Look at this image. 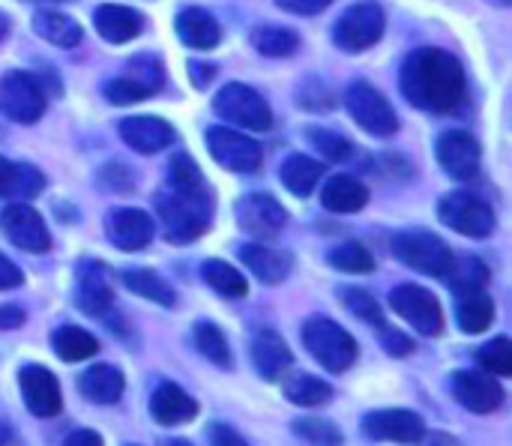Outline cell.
Wrapping results in <instances>:
<instances>
[{
  "mask_svg": "<svg viewBox=\"0 0 512 446\" xmlns=\"http://www.w3.org/2000/svg\"><path fill=\"white\" fill-rule=\"evenodd\" d=\"M189 78L198 90L210 87L213 78H216V66L213 63H201V60H189Z\"/></svg>",
  "mask_w": 512,
  "mask_h": 446,
  "instance_id": "obj_49",
  "label": "cell"
},
{
  "mask_svg": "<svg viewBox=\"0 0 512 446\" xmlns=\"http://www.w3.org/2000/svg\"><path fill=\"white\" fill-rule=\"evenodd\" d=\"M477 363L489 372V375H495V378H510L512 375V345L507 336H498V339H492L489 345H483L480 351H477Z\"/></svg>",
  "mask_w": 512,
  "mask_h": 446,
  "instance_id": "obj_41",
  "label": "cell"
},
{
  "mask_svg": "<svg viewBox=\"0 0 512 446\" xmlns=\"http://www.w3.org/2000/svg\"><path fill=\"white\" fill-rule=\"evenodd\" d=\"M66 444L69 446H99L102 444V438L96 435V432H90V429H84V432H75V435H69L66 438Z\"/></svg>",
  "mask_w": 512,
  "mask_h": 446,
  "instance_id": "obj_53",
  "label": "cell"
},
{
  "mask_svg": "<svg viewBox=\"0 0 512 446\" xmlns=\"http://www.w3.org/2000/svg\"><path fill=\"white\" fill-rule=\"evenodd\" d=\"M294 435L306 444H342V432L330 423V420H321V417H300L294 420Z\"/></svg>",
  "mask_w": 512,
  "mask_h": 446,
  "instance_id": "obj_44",
  "label": "cell"
},
{
  "mask_svg": "<svg viewBox=\"0 0 512 446\" xmlns=\"http://www.w3.org/2000/svg\"><path fill=\"white\" fill-rule=\"evenodd\" d=\"M123 75H129L135 84H141L150 96H153V93H159V90L165 87V66H162L156 57H150V54L135 57V60L126 66V72H123Z\"/></svg>",
  "mask_w": 512,
  "mask_h": 446,
  "instance_id": "obj_43",
  "label": "cell"
},
{
  "mask_svg": "<svg viewBox=\"0 0 512 446\" xmlns=\"http://www.w3.org/2000/svg\"><path fill=\"white\" fill-rule=\"evenodd\" d=\"M390 306L420 336H441L444 333V309L432 291H426L420 285H396L390 291Z\"/></svg>",
  "mask_w": 512,
  "mask_h": 446,
  "instance_id": "obj_10",
  "label": "cell"
},
{
  "mask_svg": "<svg viewBox=\"0 0 512 446\" xmlns=\"http://www.w3.org/2000/svg\"><path fill=\"white\" fill-rule=\"evenodd\" d=\"M393 255L405 267H411L423 276H432V279H444L453 264V249L438 234L423 231V228L399 231L393 237Z\"/></svg>",
  "mask_w": 512,
  "mask_h": 446,
  "instance_id": "obj_4",
  "label": "cell"
},
{
  "mask_svg": "<svg viewBox=\"0 0 512 446\" xmlns=\"http://www.w3.org/2000/svg\"><path fill=\"white\" fill-rule=\"evenodd\" d=\"M120 279H123V285H126L132 294H138V297H144V300H150V303H156V306L171 309V306L177 303L174 288H171L159 273H153V270H123Z\"/></svg>",
  "mask_w": 512,
  "mask_h": 446,
  "instance_id": "obj_34",
  "label": "cell"
},
{
  "mask_svg": "<svg viewBox=\"0 0 512 446\" xmlns=\"http://www.w3.org/2000/svg\"><path fill=\"white\" fill-rule=\"evenodd\" d=\"M0 231L3 237L21 249V252H30V255H42L51 249V234H48V225L42 222V216L27 207V204H9L0 216Z\"/></svg>",
  "mask_w": 512,
  "mask_h": 446,
  "instance_id": "obj_14",
  "label": "cell"
},
{
  "mask_svg": "<svg viewBox=\"0 0 512 446\" xmlns=\"http://www.w3.org/2000/svg\"><path fill=\"white\" fill-rule=\"evenodd\" d=\"M252 366L258 369V375L270 384L282 381L285 372L294 366V354L288 348V342L276 333V330H261L255 339H252Z\"/></svg>",
  "mask_w": 512,
  "mask_h": 446,
  "instance_id": "obj_21",
  "label": "cell"
},
{
  "mask_svg": "<svg viewBox=\"0 0 512 446\" xmlns=\"http://www.w3.org/2000/svg\"><path fill=\"white\" fill-rule=\"evenodd\" d=\"M201 276L204 282L219 294V297H228V300H240L249 294V282L240 270H234L228 261H219V258H210L201 264Z\"/></svg>",
  "mask_w": 512,
  "mask_h": 446,
  "instance_id": "obj_35",
  "label": "cell"
},
{
  "mask_svg": "<svg viewBox=\"0 0 512 446\" xmlns=\"http://www.w3.org/2000/svg\"><path fill=\"white\" fill-rule=\"evenodd\" d=\"M459 303H456V321H459V330L462 333H471V336H480L486 333L492 324H495V300L486 294V291H471V294H456Z\"/></svg>",
  "mask_w": 512,
  "mask_h": 446,
  "instance_id": "obj_29",
  "label": "cell"
},
{
  "mask_svg": "<svg viewBox=\"0 0 512 446\" xmlns=\"http://www.w3.org/2000/svg\"><path fill=\"white\" fill-rule=\"evenodd\" d=\"M153 204H156L159 231L174 246L195 243L198 237H204L210 231L216 204H213L207 180L189 183V186L165 183V189L159 195H153Z\"/></svg>",
  "mask_w": 512,
  "mask_h": 446,
  "instance_id": "obj_2",
  "label": "cell"
},
{
  "mask_svg": "<svg viewBox=\"0 0 512 446\" xmlns=\"http://www.w3.org/2000/svg\"><path fill=\"white\" fill-rule=\"evenodd\" d=\"M51 348L60 360L66 363H81V360H90L96 351H99V342L93 333H87L84 327H75V324H66L60 327L54 336H51Z\"/></svg>",
  "mask_w": 512,
  "mask_h": 446,
  "instance_id": "obj_33",
  "label": "cell"
},
{
  "mask_svg": "<svg viewBox=\"0 0 512 446\" xmlns=\"http://www.w3.org/2000/svg\"><path fill=\"white\" fill-rule=\"evenodd\" d=\"M207 435H210V441L213 444H231V446H246V438H240L231 426H225V423H213L210 429H207Z\"/></svg>",
  "mask_w": 512,
  "mask_h": 446,
  "instance_id": "obj_50",
  "label": "cell"
},
{
  "mask_svg": "<svg viewBox=\"0 0 512 446\" xmlns=\"http://www.w3.org/2000/svg\"><path fill=\"white\" fill-rule=\"evenodd\" d=\"M381 330V348L390 354V357H411L414 354V339H408L402 330H393V327H378Z\"/></svg>",
  "mask_w": 512,
  "mask_h": 446,
  "instance_id": "obj_46",
  "label": "cell"
},
{
  "mask_svg": "<svg viewBox=\"0 0 512 446\" xmlns=\"http://www.w3.org/2000/svg\"><path fill=\"white\" fill-rule=\"evenodd\" d=\"M213 111L225 123H234L240 129L267 132L273 126V111H270L267 99L258 90H252L249 84H225L213 99Z\"/></svg>",
  "mask_w": 512,
  "mask_h": 446,
  "instance_id": "obj_7",
  "label": "cell"
},
{
  "mask_svg": "<svg viewBox=\"0 0 512 446\" xmlns=\"http://www.w3.org/2000/svg\"><path fill=\"white\" fill-rule=\"evenodd\" d=\"M240 261L243 267H249V273L264 282V285H279L288 279L291 267H294V258L279 249V246H264V243H246L240 252Z\"/></svg>",
  "mask_w": 512,
  "mask_h": 446,
  "instance_id": "obj_22",
  "label": "cell"
},
{
  "mask_svg": "<svg viewBox=\"0 0 512 446\" xmlns=\"http://www.w3.org/2000/svg\"><path fill=\"white\" fill-rule=\"evenodd\" d=\"M303 345L333 375H345L360 357L354 336L330 318H309L303 324Z\"/></svg>",
  "mask_w": 512,
  "mask_h": 446,
  "instance_id": "obj_3",
  "label": "cell"
},
{
  "mask_svg": "<svg viewBox=\"0 0 512 446\" xmlns=\"http://www.w3.org/2000/svg\"><path fill=\"white\" fill-rule=\"evenodd\" d=\"M105 234L114 249L141 252L156 234V219H150V213L138 207H117L105 216Z\"/></svg>",
  "mask_w": 512,
  "mask_h": 446,
  "instance_id": "obj_16",
  "label": "cell"
},
{
  "mask_svg": "<svg viewBox=\"0 0 512 446\" xmlns=\"http://www.w3.org/2000/svg\"><path fill=\"white\" fill-rule=\"evenodd\" d=\"M321 204L330 213H357L369 204V189L351 174H333L321 186Z\"/></svg>",
  "mask_w": 512,
  "mask_h": 446,
  "instance_id": "obj_27",
  "label": "cell"
},
{
  "mask_svg": "<svg viewBox=\"0 0 512 446\" xmlns=\"http://www.w3.org/2000/svg\"><path fill=\"white\" fill-rule=\"evenodd\" d=\"M315 99H318V102H315V111H330V108H333V96H330V90H327V87H321V84H318ZM297 102H300L303 108H312L309 90H300V99H297Z\"/></svg>",
  "mask_w": 512,
  "mask_h": 446,
  "instance_id": "obj_51",
  "label": "cell"
},
{
  "mask_svg": "<svg viewBox=\"0 0 512 446\" xmlns=\"http://www.w3.org/2000/svg\"><path fill=\"white\" fill-rule=\"evenodd\" d=\"M438 216L447 228H453L462 237H474V240L489 237L498 225L495 210L471 192H447L438 201Z\"/></svg>",
  "mask_w": 512,
  "mask_h": 446,
  "instance_id": "obj_9",
  "label": "cell"
},
{
  "mask_svg": "<svg viewBox=\"0 0 512 446\" xmlns=\"http://www.w3.org/2000/svg\"><path fill=\"white\" fill-rule=\"evenodd\" d=\"M306 138L312 141V147H315L327 162H348L351 153H354L351 138H345V135H339V132H330V129H309Z\"/></svg>",
  "mask_w": 512,
  "mask_h": 446,
  "instance_id": "obj_42",
  "label": "cell"
},
{
  "mask_svg": "<svg viewBox=\"0 0 512 446\" xmlns=\"http://www.w3.org/2000/svg\"><path fill=\"white\" fill-rule=\"evenodd\" d=\"M279 9L291 12V15H318L324 12L333 0H276Z\"/></svg>",
  "mask_w": 512,
  "mask_h": 446,
  "instance_id": "obj_47",
  "label": "cell"
},
{
  "mask_svg": "<svg viewBox=\"0 0 512 446\" xmlns=\"http://www.w3.org/2000/svg\"><path fill=\"white\" fill-rule=\"evenodd\" d=\"M345 105H348V114L354 117V123L360 129H366L369 135L375 138H390L399 132V114L396 108L390 105V99L372 87L369 81H357L348 87L345 93Z\"/></svg>",
  "mask_w": 512,
  "mask_h": 446,
  "instance_id": "obj_8",
  "label": "cell"
},
{
  "mask_svg": "<svg viewBox=\"0 0 512 446\" xmlns=\"http://www.w3.org/2000/svg\"><path fill=\"white\" fill-rule=\"evenodd\" d=\"M33 33L42 36L45 42L57 45V48H75L81 42V36H84V27L72 15L48 9V12L33 15Z\"/></svg>",
  "mask_w": 512,
  "mask_h": 446,
  "instance_id": "obj_30",
  "label": "cell"
},
{
  "mask_svg": "<svg viewBox=\"0 0 512 446\" xmlns=\"http://www.w3.org/2000/svg\"><path fill=\"white\" fill-rule=\"evenodd\" d=\"M24 285V273L18 270V264H12L3 252H0V291H12Z\"/></svg>",
  "mask_w": 512,
  "mask_h": 446,
  "instance_id": "obj_48",
  "label": "cell"
},
{
  "mask_svg": "<svg viewBox=\"0 0 512 446\" xmlns=\"http://www.w3.org/2000/svg\"><path fill=\"white\" fill-rule=\"evenodd\" d=\"M150 417L159 426H186L198 417V402L177 384L165 381L150 396Z\"/></svg>",
  "mask_w": 512,
  "mask_h": 446,
  "instance_id": "obj_23",
  "label": "cell"
},
{
  "mask_svg": "<svg viewBox=\"0 0 512 446\" xmlns=\"http://www.w3.org/2000/svg\"><path fill=\"white\" fill-rule=\"evenodd\" d=\"M120 138H123V144L132 147L135 153L150 156V153H159V150L171 147L174 138H177V132H174V126H171L168 120L141 114V117H126V120H120Z\"/></svg>",
  "mask_w": 512,
  "mask_h": 446,
  "instance_id": "obj_20",
  "label": "cell"
},
{
  "mask_svg": "<svg viewBox=\"0 0 512 446\" xmlns=\"http://www.w3.org/2000/svg\"><path fill=\"white\" fill-rule=\"evenodd\" d=\"M75 306L93 318L108 315L114 306V291L108 279V267L102 261H81L75 273Z\"/></svg>",
  "mask_w": 512,
  "mask_h": 446,
  "instance_id": "obj_19",
  "label": "cell"
},
{
  "mask_svg": "<svg viewBox=\"0 0 512 446\" xmlns=\"http://www.w3.org/2000/svg\"><path fill=\"white\" fill-rule=\"evenodd\" d=\"M360 429L369 441H384V444H420V441H426L423 417L414 411H405V408L372 411L363 417Z\"/></svg>",
  "mask_w": 512,
  "mask_h": 446,
  "instance_id": "obj_13",
  "label": "cell"
},
{
  "mask_svg": "<svg viewBox=\"0 0 512 446\" xmlns=\"http://www.w3.org/2000/svg\"><path fill=\"white\" fill-rule=\"evenodd\" d=\"M234 216L240 231L255 240H273L288 225V210L267 192L243 195L234 207Z\"/></svg>",
  "mask_w": 512,
  "mask_h": 446,
  "instance_id": "obj_12",
  "label": "cell"
},
{
  "mask_svg": "<svg viewBox=\"0 0 512 446\" xmlns=\"http://www.w3.org/2000/svg\"><path fill=\"white\" fill-rule=\"evenodd\" d=\"M192 342H195L198 354H201V357H207L213 366H219V369H231L234 354H231V345H228L225 333H222L216 324H210V321H198V324L192 327Z\"/></svg>",
  "mask_w": 512,
  "mask_h": 446,
  "instance_id": "obj_36",
  "label": "cell"
},
{
  "mask_svg": "<svg viewBox=\"0 0 512 446\" xmlns=\"http://www.w3.org/2000/svg\"><path fill=\"white\" fill-rule=\"evenodd\" d=\"M453 399L468 408L471 414H495L504 405V387L495 381V375L483 372H456L453 375Z\"/></svg>",
  "mask_w": 512,
  "mask_h": 446,
  "instance_id": "obj_18",
  "label": "cell"
},
{
  "mask_svg": "<svg viewBox=\"0 0 512 446\" xmlns=\"http://www.w3.org/2000/svg\"><path fill=\"white\" fill-rule=\"evenodd\" d=\"M456 294H471V291H486L489 288V267L477 255H453L450 273L444 276Z\"/></svg>",
  "mask_w": 512,
  "mask_h": 446,
  "instance_id": "obj_31",
  "label": "cell"
},
{
  "mask_svg": "<svg viewBox=\"0 0 512 446\" xmlns=\"http://www.w3.org/2000/svg\"><path fill=\"white\" fill-rule=\"evenodd\" d=\"M285 399L297 408H321L333 399V390L315 375H297L285 384Z\"/></svg>",
  "mask_w": 512,
  "mask_h": 446,
  "instance_id": "obj_38",
  "label": "cell"
},
{
  "mask_svg": "<svg viewBox=\"0 0 512 446\" xmlns=\"http://www.w3.org/2000/svg\"><path fill=\"white\" fill-rule=\"evenodd\" d=\"M174 30L180 36V42L189 45V48H195V51H210V48H216L222 42L219 21L207 9H201V6H186L177 15Z\"/></svg>",
  "mask_w": 512,
  "mask_h": 446,
  "instance_id": "obj_25",
  "label": "cell"
},
{
  "mask_svg": "<svg viewBox=\"0 0 512 446\" xmlns=\"http://www.w3.org/2000/svg\"><path fill=\"white\" fill-rule=\"evenodd\" d=\"M45 189V177L30 168V165H18L0 156V198L9 195H21V198H33Z\"/></svg>",
  "mask_w": 512,
  "mask_h": 446,
  "instance_id": "obj_32",
  "label": "cell"
},
{
  "mask_svg": "<svg viewBox=\"0 0 512 446\" xmlns=\"http://www.w3.org/2000/svg\"><path fill=\"white\" fill-rule=\"evenodd\" d=\"M207 150L222 168H228L234 174H255L264 162L261 144L237 129H228V126L207 129Z\"/></svg>",
  "mask_w": 512,
  "mask_h": 446,
  "instance_id": "obj_11",
  "label": "cell"
},
{
  "mask_svg": "<svg viewBox=\"0 0 512 446\" xmlns=\"http://www.w3.org/2000/svg\"><path fill=\"white\" fill-rule=\"evenodd\" d=\"M24 324L21 306H0V330H18Z\"/></svg>",
  "mask_w": 512,
  "mask_h": 446,
  "instance_id": "obj_52",
  "label": "cell"
},
{
  "mask_svg": "<svg viewBox=\"0 0 512 446\" xmlns=\"http://www.w3.org/2000/svg\"><path fill=\"white\" fill-rule=\"evenodd\" d=\"M123 390H126L123 372L108 363H96V366L84 369V375L78 378V393L93 405H114V402H120Z\"/></svg>",
  "mask_w": 512,
  "mask_h": 446,
  "instance_id": "obj_26",
  "label": "cell"
},
{
  "mask_svg": "<svg viewBox=\"0 0 512 446\" xmlns=\"http://www.w3.org/2000/svg\"><path fill=\"white\" fill-rule=\"evenodd\" d=\"M384 27H387V18H384L381 3L360 0L339 15L333 27V42L348 54H360L384 36Z\"/></svg>",
  "mask_w": 512,
  "mask_h": 446,
  "instance_id": "obj_6",
  "label": "cell"
},
{
  "mask_svg": "<svg viewBox=\"0 0 512 446\" xmlns=\"http://www.w3.org/2000/svg\"><path fill=\"white\" fill-rule=\"evenodd\" d=\"M9 27H12V21H9V15H3V12H0V39H6V33H9Z\"/></svg>",
  "mask_w": 512,
  "mask_h": 446,
  "instance_id": "obj_54",
  "label": "cell"
},
{
  "mask_svg": "<svg viewBox=\"0 0 512 446\" xmlns=\"http://www.w3.org/2000/svg\"><path fill=\"white\" fill-rule=\"evenodd\" d=\"M102 93H105V99L111 102V105H135V102H144L150 93L141 87V84H135L129 75H117V78H111L105 87H102Z\"/></svg>",
  "mask_w": 512,
  "mask_h": 446,
  "instance_id": "obj_45",
  "label": "cell"
},
{
  "mask_svg": "<svg viewBox=\"0 0 512 446\" xmlns=\"http://www.w3.org/2000/svg\"><path fill=\"white\" fill-rule=\"evenodd\" d=\"M252 45L255 51H261L264 57H291L300 48V36L291 27H279V24H258L252 30Z\"/></svg>",
  "mask_w": 512,
  "mask_h": 446,
  "instance_id": "obj_37",
  "label": "cell"
},
{
  "mask_svg": "<svg viewBox=\"0 0 512 446\" xmlns=\"http://www.w3.org/2000/svg\"><path fill=\"white\" fill-rule=\"evenodd\" d=\"M18 387L27 411L39 420H51L63 411V393L57 378L45 366H24L18 372Z\"/></svg>",
  "mask_w": 512,
  "mask_h": 446,
  "instance_id": "obj_17",
  "label": "cell"
},
{
  "mask_svg": "<svg viewBox=\"0 0 512 446\" xmlns=\"http://www.w3.org/2000/svg\"><path fill=\"white\" fill-rule=\"evenodd\" d=\"M438 162L453 180H474L483 165L480 141L465 129H450L438 138Z\"/></svg>",
  "mask_w": 512,
  "mask_h": 446,
  "instance_id": "obj_15",
  "label": "cell"
},
{
  "mask_svg": "<svg viewBox=\"0 0 512 446\" xmlns=\"http://www.w3.org/2000/svg\"><path fill=\"white\" fill-rule=\"evenodd\" d=\"M330 267L339 270V273H357V276H363V273H372L375 270V258H372V252H369L366 243L345 240V243H339L330 252Z\"/></svg>",
  "mask_w": 512,
  "mask_h": 446,
  "instance_id": "obj_39",
  "label": "cell"
},
{
  "mask_svg": "<svg viewBox=\"0 0 512 446\" xmlns=\"http://www.w3.org/2000/svg\"><path fill=\"white\" fill-rule=\"evenodd\" d=\"M93 27L96 33L111 42V45H123V42H132L135 36H141L144 30V18L141 12L129 9V6H120V3H105L93 12Z\"/></svg>",
  "mask_w": 512,
  "mask_h": 446,
  "instance_id": "obj_24",
  "label": "cell"
},
{
  "mask_svg": "<svg viewBox=\"0 0 512 446\" xmlns=\"http://www.w3.org/2000/svg\"><path fill=\"white\" fill-rule=\"evenodd\" d=\"M339 303L351 315H357L363 324H369V327H381L384 324V309H381V303L366 288H339Z\"/></svg>",
  "mask_w": 512,
  "mask_h": 446,
  "instance_id": "obj_40",
  "label": "cell"
},
{
  "mask_svg": "<svg viewBox=\"0 0 512 446\" xmlns=\"http://www.w3.org/2000/svg\"><path fill=\"white\" fill-rule=\"evenodd\" d=\"M279 180L291 195L309 198L318 189V183L324 180V165L306 153H291L279 168Z\"/></svg>",
  "mask_w": 512,
  "mask_h": 446,
  "instance_id": "obj_28",
  "label": "cell"
},
{
  "mask_svg": "<svg viewBox=\"0 0 512 446\" xmlns=\"http://www.w3.org/2000/svg\"><path fill=\"white\" fill-rule=\"evenodd\" d=\"M399 87L414 108L432 114H450L468 96V75L456 54L429 45L405 57L399 72Z\"/></svg>",
  "mask_w": 512,
  "mask_h": 446,
  "instance_id": "obj_1",
  "label": "cell"
},
{
  "mask_svg": "<svg viewBox=\"0 0 512 446\" xmlns=\"http://www.w3.org/2000/svg\"><path fill=\"white\" fill-rule=\"evenodd\" d=\"M48 105V93L42 90V81L24 69L6 72L0 78V114L12 123L33 126Z\"/></svg>",
  "mask_w": 512,
  "mask_h": 446,
  "instance_id": "obj_5",
  "label": "cell"
}]
</instances>
